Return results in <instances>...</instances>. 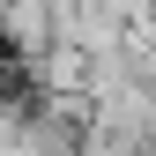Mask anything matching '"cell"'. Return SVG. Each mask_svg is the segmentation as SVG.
<instances>
[{
	"mask_svg": "<svg viewBox=\"0 0 156 156\" xmlns=\"http://www.w3.org/2000/svg\"><path fill=\"white\" fill-rule=\"evenodd\" d=\"M52 37H60V0H0V52L15 67L37 60Z\"/></svg>",
	"mask_w": 156,
	"mask_h": 156,
	"instance_id": "1",
	"label": "cell"
},
{
	"mask_svg": "<svg viewBox=\"0 0 156 156\" xmlns=\"http://www.w3.org/2000/svg\"><path fill=\"white\" fill-rule=\"evenodd\" d=\"M112 15H119V23H141V15H156V0H104Z\"/></svg>",
	"mask_w": 156,
	"mask_h": 156,
	"instance_id": "2",
	"label": "cell"
}]
</instances>
